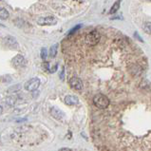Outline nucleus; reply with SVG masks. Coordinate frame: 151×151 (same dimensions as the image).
<instances>
[{
    "mask_svg": "<svg viewBox=\"0 0 151 151\" xmlns=\"http://www.w3.org/2000/svg\"><path fill=\"white\" fill-rule=\"evenodd\" d=\"M100 40H101V34L99 33V32L96 31V29L89 32L87 35L85 36V44L89 47H94L98 45Z\"/></svg>",
    "mask_w": 151,
    "mask_h": 151,
    "instance_id": "f257e3e1",
    "label": "nucleus"
},
{
    "mask_svg": "<svg viewBox=\"0 0 151 151\" xmlns=\"http://www.w3.org/2000/svg\"><path fill=\"white\" fill-rule=\"evenodd\" d=\"M93 104L100 109H105L109 106V99L104 94H97L93 97Z\"/></svg>",
    "mask_w": 151,
    "mask_h": 151,
    "instance_id": "f03ea898",
    "label": "nucleus"
},
{
    "mask_svg": "<svg viewBox=\"0 0 151 151\" xmlns=\"http://www.w3.org/2000/svg\"><path fill=\"white\" fill-rule=\"evenodd\" d=\"M39 86H40V80L38 78H32L25 84V88L26 90H29V91H34V90L38 88Z\"/></svg>",
    "mask_w": 151,
    "mask_h": 151,
    "instance_id": "7ed1b4c3",
    "label": "nucleus"
},
{
    "mask_svg": "<svg viewBox=\"0 0 151 151\" xmlns=\"http://www.w3.org/2000/svg\"><path fill=\"white\" fill-rule=\"evenodd\" d=\"M37 23L41 26H50V25H55L57 23V19L54 16H47L39 18L37 21Z\"/></svg>",
    "mask_w": 151,
    "mask_h": 151,
    "instance_id": "20e7f679",
    "label": "nucleus"
},
{
    "mask_svg": "<svg viewBox=\"0 0 151 151\" xmlns=\"http://www.w3.org/2000/svg\"><path fill=\"white\" fill-rule=\"evenodd\" d=\"M70 87L75 90H82L83 89V82L81 79L77 78V77H72L70 80Z\"/></svg>",
    "mask_w": 151,
    "mask_h": 151,
    "instance_id": "39448f33",
    "label": "nucleus"
},
{
    "mask_svg": "<svg viewBox=\"0 0 151 151\" xmlns=\"http://www.w3.org/2000/svg\"><path fill=\"white\" fill-rule=\"evenodd\" d=\"M12 64H14V66L16 68L23 67V66H25V58L20 54L16 55L14 58V60H12Z\"/></svg>",
    "mask_w": 151,
    "mask_h": 151,
    "instance_id": "423d86ee",
    "label": "nucleus"
},
{
    "mask_svg": "<svg viewBox=\"0 0 151 151\" xmlns=\"http://www.w3.org/2000/svg\"><path fill=\"white\" fill-rule=\"evenodd\" d=\"M65 103L68 106H75L79 103L78 98L73 95H68L65 97Z\"/></svg>",
    "mask_w": 151,
    "mask_h": 151,
    "instance_id": "0eeeda50",
    "label": "nucleus"
},
{
    "mask_svg": "<svg viewBox=\"0 0 151 151\" xmlns=\"http://www.w3.org/2000/svg\"><path fill=\"white\" fill-rule=\"evenodd\" d=\"M4 43H5V45H7L9 47H12V48H15V47H17V41L15 38L12 36H6L4 38Z\"/></svg>",
    "mask_w": 151,
    "mask_h": 151,
    "instance_id": "6e6552de",
    "label": "nucleus"
},
{
    "mask_svg": "<svg viewBox=\"0 0 151 151\" xmlns=\"http://www.w3.org/2000/svg\"><path fill=\"white\" fill-rule=\"evenodd\" d=\"M51 115L58 120H61L64 117V113L60 109H58L57 107H52L51 109Z\"/></svg>",
    "mask_w": 151,
    "mask_h": 151,
    "instance_id": "1a4fd4ad",
    "label": "nucleus"
},
{
    "mask_svg": "<svg viewBox=\"0 0 151 151\" xmlns=\"http://www.w3.org/2000/svg\"><path fill=\"white\" fill-rule=\"evenodd\" d=\"M57 50H58V44H54L50 48V56L51 58L55 57L56 54H57Z\"/></svg>",
    "mask_w": 151,
    "mask_h": 151,
    "instance_id": "9d476101",
    "label": "nucleus"
},
{
    "mask_svg": "<svg viewBox=\"0 0 151 151\" xmlns=\"http://www.w3.org/2000/svg\"><path fill=\"white\" fill-rule=\"evenodd\" d=\"M143 29H144V32L145 33L151 35V22H145L143 25Z\"/></svg>",
    "mask_w": 151,
    "mask_h": 151,
    "instance_id": "9b49d317",
    "label": "nucleus"
},
{
    "mask_svg": "<svg viewBox=\"0 0 151 151\" xmlns=\"http://www.w3.org/2000/svg\"><path fill=\"white\" fill-rule=\"evenodd\" d=\"M119 8H120V1H116V2L114 3V5L111 7L110 11H109V14H115V12L119 10Z\"/></svg>",
    "mask_w": 151,
    "mask_h": 151,
    "instance_id": "f8f14e48",
    "label": "nucleus"
},
{
    "mask_svg": "<svg viewBox=\"0 0 151 151\" xmlns=\"http://www.w3.org/2000/svg\"><path fill=\"white\" fill-rule=\"evenodd\" d=\"M8 17H9L8 11L6 10V9L2 8L1 10H0V18H1L2 20H4V19H7Z\"/></svg>",
    "mask_w": 151,
    "mask_h": 151,
    "instance_id": "ddd939ff",
    "label": "nucleus"
},
{
    "mask_svg": "<svg viewBox=\"0 0 151 151\" xmlns=\"http://www.w3.org/2000/svg\"><path fill=\"white\" fill-rule=\"evenodd\" d=\"M15 102H16V97H8L7 99H6V103L8 104L9 106H12L15 104Z\"/></svg>",
    "mask_w": 151,
    "mask_h": 151,
    "instance_id": "4468645a",
    "label": "nucleus"
},
{
    "mask_svg": "<svg viewBox=\"0 0 151 151\" xmlns=\"http://www.w3.org/2000/svg\"><path fill=\"white\" fill-rule=\"evenodd\" d=\"M47 56H48V52H47V50L45 48H42L41 49V58L43 60H46L47 59Z\"/></svg>",
    "mask_w": 151,
    "mask_h": 151,
    "instance_id": "2eb2a0df",
    "label": "nucleus"
},
{
    "mask_svg": "<svg viewBox=\"0 0 151 151\" xmlns=\"http://www.w3.org/2000/svg\"><path fill=\"white\" fill-rule=\"evenodd\" d=\"M80 28H81V25H77L76 27H74V28H73V29H71V31L70 32V33H68V36H70L71 34H73V33H74L75 32H77V31H78V29H79Z\"/></svg>",
    "mask_w": 151,
    "mask_h": 151,
    "instance_id": "dca6fc26",
    "label": "nucleus"
},
{
    "mask_svg": "<svg viewBox=\"0 0 151 151\" xmlns=\"http://www.w3.org/2000/svg\"><path fill=\"white\" fill-rule=\"evenodd\" d=\"M64 78H65V68H63V70H62L61 75H60V79H61L62 81L64 80Z\"/></svg>",
    "mask_w": 151,
    "mask_h": 151,
    "instance_id": "f3484780",
    "label": "nucleus"
},
{
    "mask_svg": "<svg viewBox=\"0 0 151 151\" xmlns=\"http://www.w3.org/2000/svg\"><path fill=\"white\" fill-rule=\"evenodd\" d=\"M56 70H57V65H55V66L53 67V68H50V72H55Z\"/></svg>",
    "mask_w": 151,
    "mask_h": 151,
    "instance_id": "a211bd4d",
    "label": "nucleus"
},
{
    "mask_svg": "<svg viewBox=\"0 0 151 151\" xmlns=\"http://www.w3.org/2000/svg\"><path fill=\"white\" fill-rule=\"evenodd\" d=\"M59 151H71V149H70V148H62V149H60Z\"/></svg>",
    "mask_w": 151,
    "mask_h": 151,
    "instance_id": "6ab92c4d",
    "label": "nucleus"
}]
</instances>
